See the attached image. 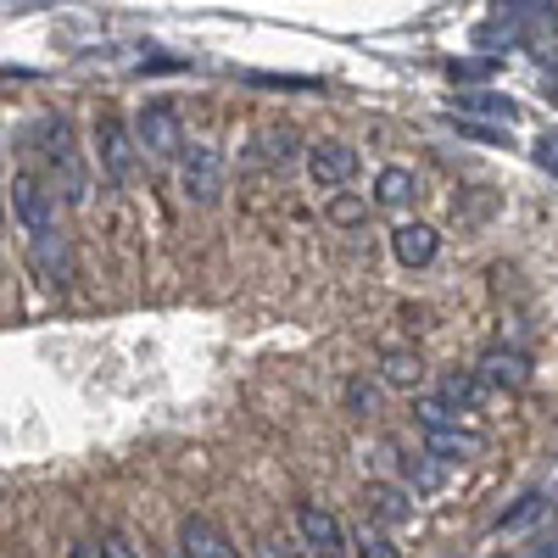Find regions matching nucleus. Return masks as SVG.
<instances>
[{
  "label": "nucleus",
  "mask_w": 558,
  "mask_h": 558,
  "mask_svg": "<svg viewBox=\"0 0 558 558\" xmlns=\"http://www.w3.org/2000/svg\"><path fill=\"white\" fill-rule=\"evenodd\" d=\"M223 173H229V162H223V151L213 146V140H191L184 157H179V191H184V202L218 207L223 202Z\"/></svg>",
  "instance_id": "f257e3e1"
},
{
  "label": "nucleus",
  "mask_w": 558,
  "mask_h": 558,
  "mask_svg": "<svg viewBox=\"0 0 558 558\" xmlns=\"http://www.w3.org/2000/svg\"><path fill=\"white\" fill-rule=\"evenodd\" d=\"M28 263H34V274H39L51 291H68L73 257H68V241H62V235H51V241H28Z\"/></svg>",
  "instance_id": "4468645a"
},
{
  "label": "nucleus",
  "mask_w": 558,
  "mask_h": 558,
  "mask_svg": "<svg viewBox=\"0 0 558 558\" xmlns=\"http://www.w3.org/2000/svg\"><path fill=\"white\" fill-rule=\"evenodd\" d=\"M134 140H140V157H151V162H179L184 157V123L173 112V101H146L134 112Z\"/></svg>",
  "instance_id": "7ed1b4c3"
},
{
  "label": "nucleus",
  "mask_w": 558,
  "mask_h": 558,
  "mask_svg": "<svg viewBox=\"0 0 558 558\" xmlns=\"http://www.w3.org/2000/svg\"><path fill=\"white\" fill-rule=\"evenodd\" d=\"M352 173H357V151L347 146V140H313V146H307V179L318 184L324 196L347 191Z\"/></svg>",
  "instance_id": "423d86ee"
},
{
  "label": "nucleus",
  "mask_w": 558,
  "mask_h": 558,
  "mask_svg": "<svg viewBox=\"0 0 558 558\" xmlns=\"http://www.w3.org/2000/svg\"><path fill=\"white\" fill-rule=\"evenodd\" d=\"M168 558H191V553H184V547H173V553H168Z\"/></svg>",
  "instance_id": "72a5a7b5"
},
{
  "label": "nucleus",
  "mask_w": 558,
  "mask_h": 558,
  "mask_svg": "<svg viewBox=\"0 0 558 558\" xmlns=\"http://www.w3.org/2000/svg\"><path fill=\"white\" fill-rule=\"evenodd\" d=\"M68 558H107V542H73Z\"/></svg>",
  "instance_id": "7c9ffc66"
},
{
  "label": "nucleus",
  "mask_w": 558,
  "mask_h": 558,
  "mask_svg": "<svg viewBox=\"0 0 558 558\" xmlns=\"http://www.w3.org/2000/svg\"><path fill=\"white\" fill-rule=\"evenodd\" d=\"M7 196H12V218H17V229H23L28 241L62 235V229H57V191H45L34 173H12Z\"/></svg>",
  "instance_id": "20e7f679"
},
{
  "label": "nucleus",
  "mask_w": 558,
  "mask_h": 558,
  "mask_svg": "<svg viewBox=\"0 0 558 558\" xmlns=\"http://www.w3.org/2000/svg\"><path fill=\"white\" fill-rule=\"evenodd\" d=\"M368 207H375L368 196H347V191H336L330 202H324V218H330V223H341V229H357V223L368 218Z\"/></svg>",
  "instance_id": "412c9836"
},
{
  "label": "nucleus",
  "mask_w": 558,
  "mask_h": 558,
  "mask_svg": "<svg viewBox=\"0 0 558 558\" xmlns=\"http://www.w3.org/2000/svg\"><path fill=\"white\" fill-rule=\"evenodd\" d=\"M380 380H386V386H402V391H418V380H425V363H418V352H408V347H386V352H380Z\"/></svg>",
  "instance_id": "a211bd4d"
},
{
  "label": "nucleus",
  "mask_w": 558,
  "mask_h": 558,
  "mask_svg": "<svg viewBox=\"0 0 558 558\" xmlns=\"http://www.w3.org/2000/svg\"><path fill=\"white\" fill-rule=\"evenodd\" d=\"M296 157V134L291 129H263L246 151V168H286Z\"/></svg>",
  "instance_id": "f3484780"
},
{
  "label": "nucleus",
  "mask_w": 558,
  "mask_h": 558,
  "mask_svg": "<svg viewBox=\"0 0 558 558\" xmlns=\"http://www.w3.org/2000/svg\"><path fill=\"white\" fill-rule=\"evenodd\" d=\"M531 558H558V542H547V547H536Z\"/></svg>",
  "instance_id": "473e14b6"
},
{
  "label": "nucleus",
  "mask_w": 558,
  "mask_h": 558,
  "mask_svg": "<svg viewBox=\"0 0 558 558\" xmlns=\"http://www.w3.org/2000/svg\"><path fill=\"white\" fill-rule=\"evenodd\" d=\"M252 558H302V553H296V542H286V536H263V542L252 547Z\"/></svg>",
  "instance_id": "cd10ccee"
},
{
  "label": "nucleus",
  "mask_w": 558,
  "mask_h": 558,
  "mask_svg": "<svg viewBox=\"0 0 558 558\" xmlns=\"http://www.w3.org/2000/svg\"><path fill=\"white\" fill-rule=\"evenodd\" d=\"M475 39L486 45V51H514V45L525 39V28H520L514 17H508V12H502V17H492V23H481V28H475Z\"/></svg>",
  "instance_id": "aec40b11"
},
{
  "label": "nucleus",
  "mask_w": 558,
  "mask_h": 558,
  "mask_svg": "<svg viewBox=\"0 0 558 558\" xmlns=\"http://www.w3.org/2000/svg\"><path fill=\"white\" fill-rule=\"evenodd\" d=\"M531 157H536V168L558 184V129H542V134H536V151H531Z\"/></svg>",
  "instance_id": "393cba45"
},
{
  "label": "nucleus",
  "mask_w": 558,
  "mask_h": 558,
  "mask_svg": "<svg viewBox=\"0 0 558 558\" xmlns=\"http://www.w3.org/2000/svg\"><path fill=\"white\" fill-rule=\"evenodd\" d=\"M413 202H418V173H413V168L386 162V168L375 173V207L402 213V207H413Z\"/></svg>",
  "instance_id": "2eb2a0df"
},
{
  "label": "nucleus",
  "mask_w": 558,
  "mask_h": 558,
  "mask_svg": "<svg viewBox=\"0 0 558 558\" xmlns=\"http://www.w3.org/2000/svg\"><path fill=\"white\" fill-rule=\"evenodd\" d=\"M481 375H486L492 391H525L531 386V357L514 352V347H492L481 357Z\"/></svg>",
  "instance_id": "9b49d317"
},
{
  "label": "nucleus",
  "mask_w": 558,
  "mask_h": 558,
  "mask_svg": "<svg viewBox=\"0 0 558 558\" xmlns=\"http://www.w3.org/2000/svg\"><path fill=\"white\" fill-rule=\"evenodd\" d=\"M386 458H391V470H397V486H408L413 497H436L447 486V458H436L430 447H418V452L386 447Z\"/></svg>",
  "instance_id": "6e6552de"
},
{
  "label": "nucleus",
  "mask_w": 558,
  "mask_h": 558,
  "mask_svg": "<svg viewBox=\"0 0 558 558\" xmlns=\"http://www.w3.org/2000/svg\"><path fill=\"white\" fill-rule=\"evenodd\" d=\"M413 418H418V430H441V425H458V408H447L441 397H418Z\"/></svg>",
  "instance_id": "5701e85b"
},
{
  "label": "nucleus",
  "mask_w": 558,
  "mask_h": 558,
  "mask_svg": "<svg viewBox=\"0 0 558 558\" xmlns=\"http://www.w3.org/2000/svg\"><path fill=\"white\" fill-rule=\"evenodd\" d=\"M542 508H547V497H542V492L520 497V508H514V514H502V520H497V531H520V525H531V520L542 514Z\"/></svg>",
  "instance_id": "a878e982"
},
{
  "label": "nucleus",
  "mask_w": 558,
  "mask_h": 558,
  "mask_svg": "<svg viewBox=\"0 0 558 558\" xmlns=\"http://www.w3.org/2000/svg\"><path fill=\"white\" fill-rule=\"evenodd\" d=\"M347 402H352L357 413H375V408H380V386H375V380H352V386H347Z\"/></svg>",
  "instance_id": "bb28decb"
},
{
  "label": "nucleus",
  "mask_w": 558,
  "mask_h": 558,
  "mask_svg": "<svg viewBox=\"0 0 558 558\" xmlns=\"http://www.w3.org/2000/svg\"><path fill=\"white\" fill-rule=\"evenodd\" d=\"M425 447L436 452V458H447V463H470V458H481V430H463V425H441V430H425Z\"/></svg>",
  "instance_id": "dca6fc26"
},
{
  "label": "nucleus",
  "mask_w": 558,
  "mask_h": 558,
  "mask_svg": "<svg viewBox=\"0 0 558 558\" xmlns=\"http://www.w3.org/2000/svg\"><path fill=\"white\" fill-rule=\"evenodd\" d=\"M542 84H553V89H558V57H553V68L542 73Z\"/></svg>",
  "instance_id": "2f4dec72"
},
{
  "label": "nucleus",
  "mask_w": 558,
  "mask_h": 558,
  "mask_svg": "<svg viewBox=\"0 0 558 558\" xmlns=\"http://www.w3.org/2000/svg\"><path fill=\"white\" fill-rule=\"evenodd\" d=\"M363 508H368V520H375V525L391 531V525H408V520H413V492L380 481V486H368V492H363Z\"/></svg>",
  "instance_id": "ddd939ff"
},
{
  "label": "nucleus",
  "mask_w": 558,
  "mask_h": 558,
  "mask_svg": "<svg viewBox=\"0 0 558 558\" xmlns=\"http://www.w3.org/2000/svg\"><path fill=\"white\" fill-rule=\"evenodd\" d=\"M458 112H463V118H497V123H514V118H520V101L497 96V89H470V96H458Z\"/></svg>",
  "instance_id": "6ab92c4d"
},
{
  "label": "nucleus",
  "mask_w": 558,
  "mask_h": 558,
  "mask_svg": "<svg viewBox=\"0 0 558 558\" xmlns=\"http://www.w3.org/2000/svg\"><path fill=\"white\" fill-rule=\"evenodd\" d=\"M436 397H441L447 408H458V413H481L486 397H492V386H486L481 368H447L441 386H436Z\"/></svg>",
  "instance_id": "9d476101"
},
{
  "label": "nucleus",
  "mask_w": 558,
  "mask_h": 558,
  "mask_svg": "<svg viewBox=\"0 0 558 558\" xmlns=\"http://www.w3.org/2000/svg\"><path fill=\"white\" fill-rule=\"evenodd\" d=\"M352 547H357V558H402V547L391 542V531L375 525V520H368V525L352 536Z\"/></svg>",
  "instance_id": "4be33fe9"
},
{
  "label": "nucleus",
  "mask_w": 558,
  "mask_h": 558,
  "mask_svg": "<svg viewBox=\"0 0 558 558\" xmlns=\"http://www.w3.org/2000/svg\"><path fill=\"white\" fill-rule=\"evenodd\" d=\"M296 542H302L313 558H347V525H341L324 502H302V508H296Z\"/></svg>",
  "instance_id": "0eeeda50"
},
{
  "label": "nucleus",
  "mask_w": 558,
  "mask_h": 558,
  "mask_svg": "<svg viewBox=\"0 0 558 558\" xmlns=\"http://www.w3.org/2000/svg\"><path fill=\"white\" fill-rule=\"evenodd\" d=\"M101 542H107V558H140V547H134L123 531H107Z\"/></svg>",
  "instance_id": "c756f323"
},
{
  "label": "nucleus",
  "mask_w": 558,
  "mask_h": 558,
  "mask_svg": "<svg viewBox=\"0 0 558 558\" xmlns=\"http://www.w3.org/2000/svg\"><path fill=\"white\" fill-rule=\"evenodd\" d=\"M89 146H96V162H101V173H107V184H123L134 179V162H140V140H134V129L123 123V118H96V129H89Z\"/></svg>",
  "instance_id": "39448f33"
},
{
  "label": "nucleus",
  "mask_w": 558,
  "mask_h": 558,
  "mask_svg": "<svg viewBox=\"0 0 558 558\" xmlns=\"http://www.w3.org/2000/svg\"><path fill=\"white\" fill-rule=\"evenodd\" d=\"M492 68H497V57H486V62H452V68H447V73H452V78H458V84H475V78H486V73H492Z\"/></svg>",
  "instance_id": "c85d7f7f"
},
{
  "label": "nucleus",
  "mask_w": 558,
  "mask_h": 558,
  "mask_svg": "<svg viewBox=\"0 0 558 558\" xmlns=\"http://www.w3.org/2000/svg\"><path fill=\"white\" fill-rule=\"evenodd\" d=\"M179 547L191 558H235V542H229L223 525H213L207 514H184L179 520Z\"/></svg>",
  "instance_id": "1a4fd4ad"
},
{
  "label": "nucleus",
  "mask_w": 558,
  "mask_h": 558,
  "mask_svg": "<svg viewBox=\"0 0 558 558\" xmlns=\"http://www.w3.org/2000/svg\"><path fill=\"white\" fill-rule=\"evenodd\" d=\"M34 134H39L45 168H51V179L62 184V196H68V202H84V196H89V173H84V162H78V151H73V129H68L62 118H45Z\"/></svg>",
  "instance_id": "f03ea898"
},
{
  "label": "nucleus",
  "mask_w": 558,
  "mask_h": 558,
  "mask_svg": "<svg viewBox=\"0 0 558 558\" xmlns=\"http://www.w3.org/2000/svg\"><path fill=\"white\" fill-rule=\"evenodd\" d=\"M452 129H458L463 140H475V146H497V140L508 146V123H475V118H458V112H452Z\"/></svg>",
  "instance_id": "b1692460"
},
{
  "label": "nucleus",
  "mask_w": 558,
  "mask_h": 558,
  "mask_svg": "<svg viewBox=\"0 0 558 558\" xmlns=\"http://www.w3.org/2000/svg\"><path fill=\"white\" fill-rule=\"evenodd\" d=\"M391 252H397V263H408V268H425V263H436L441 235H436L430 223H397V229H391Z\"/></svg>",
  "instance_id": "f8f14e48"
}]
</instances>
